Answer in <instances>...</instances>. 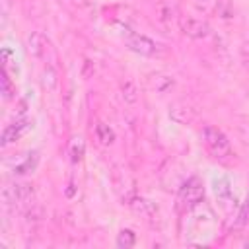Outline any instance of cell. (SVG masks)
<instances>
[{
	"instance_id": "6da1fadb",
	"label": "cell",
	"mask_w": 249,
	"mask_h": 249,
	"mask_svg": "<svg viewBox=\"0 0 249 249\" xmlns=\"http://www.w3.org/2000/svg\"><path fill=\"white\" fill-rule=\"evenodd\" d=\"M202 142H204V146L208 148V152L216 158V160H220V161H226L230 156H231V146H230V140H228V136L218 128V126H214V124H206L204 128H202Z\"/></svg>"
},
{
	"instance_id": "7a4b0ae2",
	"label": "cell",
	"mask_w": 249,
	"mask_h": 249,
	"mask_svg": "<svg viewBox=\"0 0 249 249\" xmlns=\"http://www.w3.org/2000/svg\"><path fill=\"white\" fill-rule=\"evenodd\" d=\"M27 47H29V53L43 58L45 62H49V66H56V53L51 45V41L41 33V31H33L29 37H27Z\"/></svg>"
},
{
	"instance_id": "3957f363",
	"label": "cell",
	"mask_w": 249,
	"mask_h": 249,
	"mask_svg": "<svg viewBox=\"0 0 249 249\" xmlns=\"http://www.w3.org/2000/svg\"><path fill=\"white\" fill-rule=\"evenodd\" d=\"M113 185H115V191L119 193V196L126 204L132 200V196H136V183H134V179L126 167L117 165L113 169Z\"/></svg>"
},
{
	"instance_id": "277c9868",
	"label": "cell",
	"mask_w": 249,
	"mask_h": 249,
	"mask_svg": "<svg viewBox=\"0 0 249 249\" xmlns=\"http://www.w3.org/2000/svg\"><path fill=\"white\" fill-rule=\"evenodd\" d=\"M204 198V187L198 177H191L179 191V204L183 208H193Z\"/></svg>"
},
{
	"instance_id": "5b68a950",
	"label": "cell",
	"mask_w": 249,
	"mask_h": 249,
	"mask_svg": "<svg viewBox=\"0 0 249 249\" xmlns=\"http://www.w3.org/2000/svg\"><path fill=\"white\" fill-rule=\"evenodd\" d=\"M179 29L183 31V35L191 37V39H206L210 35V25L200 19V18H191V16H179L177 19Z\"/></svg>"
},
{
	"instance_id": "8992f818",
	"label": "cell",
	"mask_w": 249,
	"mask_h": 249,
	"mask_svg": "<svg viewBox=\"0 0 249 249\" xmlns=\"http://www.w3.org/2000/svg\"><path fill=\"white\" fill-rule=\"evenodd\" d=\"M33 185L29 183H14V185H6L2 189V200L4 204H21V202H29L33 198Z\"/></svg>"
},
{
	"instance_id": "52a82bcc",
	"label": "cell",
	"mask_w": 249,
	"mask_h": 249,
	"mask_svg": "<svg viewBox=\"0 0 249 249\" xmlns=\"http://www.w3.org/2000/svg\"><path fill=\"white\" fill-rule=\"evenodd\" d=\"M124 41H126V47H128L132 53H138V54H142V56H154V54L158 53V45H156L150 37H146V35H142V33H134V31L126 29Z\"/></svg>"
},
{
	"instance_id": "ba28073f",
	"label": "cell",
	"mask_w": 249,
	"mask_h": 249,
	"mask_svg": "<svg viewBox=\"0 0 249 249\" xmlns=\"http://www.w3.org/2000/svg\"><path fill=\"white\" fill-rule=\"evenodd\" d=\"M212 185H214V195H216L218 202L224 208H230L235 202V196H233V189H231L230 179L228 177H216L212 181Z\"/></svg>"
},
{
	"instance_id": "9c48e42d",
	"label": "cell",
	"mask_w": 249,
	"mask_h": 249,
	"mask_svg": "<svg viewBox=\"0 0 249 249\" xmlns=\"http://www.w3.org/2000/svg\"><path fill=\"white\" fill-rule=\"evenodd\" d=\"M128 206L136 212V214H140L142 218H146V220H154L156 216H158V206L152 202V200H148V198H144V196H132V200L128 202Z\"/></svg>"
},
{
	"instance_id": "30bf717a",
	"label": "cell",
	"mask_w": 249,
	"mask_h": 249,
	"mask_svg": "<svg viewBox=\"0 0 249 249\" xmlns=\"http://www.w3.org/2000/svg\"><path fill=\"white\" fill-rule=\"evenodd\" d=\"M169 117H171V121H175L179 124H189L195 121L196 111L187 103H173L169 107Z\"/></svg>"
},
{
	"instance_id": "8fae6325",
	"label": "cell",
	"mask_w": 249,
	"mask_h": 249,
	"mask_svg": "<svg viewBox=\"0 0 249 249\" xmlns=\"http://www.w3.org/2000/svg\"><path fill=\"white\" fill-rule=\"evenodd\" d=\"M27 128H29V121H16V123L8 124V126L4 128V132H2V144L6 146V144H10V142L18 140Z\"/></svg>"
},
{
	"instance_id": "7c38bea8",
	"label": "cell",
	"mask_w": 249,
	"mask_h": 249,
	"mask_svg": "<svg viewBox=\"0 0 249 249\" xmlns=\"http://www.w3.org/2000/svg\"><path fill=\"white\" fill-rule=\"evenodd\" d=\"M181 14H177L175 6L171 2H165V0H160L158 2V19L165 25H169L173 19H179Z\"/></svg>"
},
{
	"instance_id": "4fadbf2b",
	"label": "cell",
	"mask_w": 249,
	"mask_h": 249,
	"mask_svg": "<svg viewBox=\"0 0 249 249\" xmlns=\"http://www.w3.org/2000/svg\"><path fill=\"white\" fill-rule=\"evenodd\" d=\"M95 138L99 140L101 146H111V144L115 142V132H113V128H111L109 124L97 123V124H95Z\"/></svg>"
},
{
	"instance_id": "5bb4252c",
	"label": "cell",
	"mask_w": 249,
	"mask_h": 249,
	"mask_svg": "<svg viewBox=\"0 0 249 249\" xmlns=\"http://www.w3.org/2000/svg\"><path fill=\"white\" fill-rule=\"evenodd\" d=\"M150 86H152L158 93H163V91H167V89L173 86V78L167 76V74H154V76L150 78Z\"/></svg>"
},
{
	"instance_id": "9a60e30c",
	"label": "cell",
	"mask_w": 249,
	"mask_h": 249,
	"mask_svg": "<svg viewBox=\"0 0 249 249\" xmlns=\"http://www.w3.org/2000/svg\"><path fill=\"white\" fill-rule=\"evenodd\" d=\"M121 95H123V99H124L126 103H136V99H138L136 84L130 82V80H124V82L121 84Z\"/></svg>"
},
{
	"instance_id": "2e32d148",
	"label": "cell",
	"mask_w": 249,
	"mask_h": 249,
	"mask_svg": "<svg viewBox=\"0 0 249 249\" xmlns=\"http://www.w3.org/2000/svg\"><path fill=\"white\" fill-rule=\"evenodd\" d=\"M247 224H249V195H247L245 202L241 204V208H239V212H237V216L233 220V230H241Z\"/></svg>"
},
{
	"instance_id": "e0dca14e",
	"label": "cell",
	"mask_w": 249,
	"mask_h": 249,
	"mask_svg": "<svg viewBox=\"0 0 249 249\" xmlns=\"http://www.w3.org/2000/svg\"><path fill=\"white\" fill-rule=\"evenodd\" d=\"M136 243V235L132 230H121L119 235H117V245L123 247V249H128Z\"/></svg>"
},
{
	"instance_id": "ac0fdd59",
	"label": "cell",
	"mask_w": 249,
	"mask_h": 249,
	"mask_svg": "<svg viewBox=\"0 0 249 249\" xmlns=\"http://www.w3.org/2000/svg\"><path fill=\"white\" fill-rule=\"evenodd\" d=\"M54 86H56V66H49L47 64V68L43 72V88L54 89Z\"/></svg>"
},
{
	"instance_id": "d6986e66",
	"label": "cell",
	"mask_w": 249,
	"mask_h": 249,
	"mask_svg": "<svg viewBox=\"0 0 249 249\" xmlns=\"http://www.w3.org/2000/svg\"><path fill=\"white\" fill-rule=\"evenodd\" d=\"M2 93H4V99H12L14 93H16V86L12 84V80H10L6 68H4V72H2Z\"/></svg>"
},
{
	"instance_id": "ffe728a7",
	"label": "cell",
	"mask_w": 249,
	"mask_h": 249,
	"mask_svg": "<svg viewBox=\"0 0 249 249\" xmlns=\"http://www.w3.org/2000/svg\"><path fill=\"white\" fill-rule=\"evenodd\" d=\"M70 156H72V161H80L84 158V140L82 138H74L70 142Z\"/></svg>"
},
{
	"instance_id": "44dd1931",
	"label": "cell",
	"mask_w": 249,
	"mask_h": 249,
	"mask_svg": "<svg viewBox=\"0 0 249 249\" xmlns=\"http://www.w3.org/2000/svg\"><path fill=\"white\" fill-rule=\"evenodd\" d=\"M37 160H39V158H37V154H35V158H33V160H31V158H27L21 165H18V167H16V173H27V171H31V169L37 165Z\"/></svg>"
},
{
	"instance_id": "7402d4cb",
	"label": "cell",
	"mask_w": 249,
	"mask_h": 249,
	"mask_svg": "<svg viewBox=\"0 0 249 249\" xmlns=\"http://www.w3.org/2000/svg\"><path fill=\"white\" fill-rule=\"evenodd\" d=\"M91 72H93V62L86 58V60H84V70H82V76H84V78H89V76H91Z\"/></svg>"
},
{
	"instance_id": "603a6c76",
	"label": "cell",
	"mask_w": 249,
	"mask_h": 249,
	"mask_svg": "<svg viewBox=\"0 0 249 249\" xmlns=\"http://www.w3.org/2000/svg\"><path fill=\"white\" fill-rule=\"evenodd\" d=\"M196 4H198V8H202V10H212L214 6H216V0H195Z\"/></svg>"
},
{
	"instance_id": "cb8c5ba5",
	"label": "cell",
	"mask_w": 249,
	"mask_h": 249,
	"mask_svg": "<svg viewBox=\"0 0 249 249\" xmlns=\"http://www.w3.org/2000/svg\"><path fill=\"white\" fill-rule=\"evenodd\" d=\"M241 53H243V60H245V66L249 68V43H245V45H243Z\"/></svg>"
},
{
	"instance_id": "d4e9b609",
	"label": "cell",
	"mask_w": 249,
	"mask_h": 249,
	"mask_svg": "<svg viewBox=\"0 0 249 249\" xmlns=\"http://www.w3.org/2000/svg\"><path fill=\"white\" fill-rule=\"evenodd\" d=\"M156 2H160V0H156Z\"/></svg>"
}]
</instances>
